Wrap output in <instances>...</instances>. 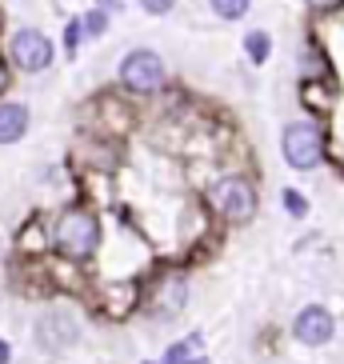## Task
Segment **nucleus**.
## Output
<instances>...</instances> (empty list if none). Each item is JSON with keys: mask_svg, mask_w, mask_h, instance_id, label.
Returning a JSON list of instances; mask_svg holds the SVG:
<instances>
[{"mask_svg": "<svg viewBox=\"0 0 344 364\" xmlns=\"http://www.w3.org/2000/svg\"><path fill=\"white\" fill-rule=\"evenodd\" d=\"M56 245L65 248L68 257L85 260V257H92L97 245H100V225L85 213V208H72V213H65L60 225H56Z\"/></svg>", "mask_w": 344, "mask_h": 364, "instance_id": "nucleus-1", "label": "nucleus"}, {"mask_svg": "<svg viewBox=\"0 0 344 364\" xmlns=\"http://www.w3.org/2000/svg\"><path fill=\"white\" fill-rule=\"evenodd\" d=\"M280 144H284V161H289L292 168H316V164L324 161V136H321L316 124H304V120L289 124Z\"/></svg>", "mask_w": 344, "mask_h": 364, "instance_id": "nucleus-2", "label": "nucleus"}, {"mask_svg": "<svg viewBox=\"0 0 344 364\" xmlns=\"http://www.w3.org/2000/svg\"><path fill=\"white\" fill-rule=\"evenodd\" d=\"M120 85L129 92H156L164 85V60L152 48H136L120 65Z\"/></svg>", "mask_w": 344, "mask_h": 364, "instance_id": "nucleus-3", "label": "nucleus"}, {"mask_svg": "<svg viewBox=\"0 0 344 364\" xmlns=\"http://www.w3.org/2000/svg\"><path fill=\"white\" fill-rule=\"evenodd\" d=\"M9 56L12 65L24 68V73H44V68L53 65V41L44 33H36V28H21V33H12L9 41Z\"/></svg>", "mask_w": 344, "mask_h": 364, "instance_id": "nucleus-4", "label": "nucleus"}, {"mask_svg": "<svg viewBox=\"0 0 344 364\" xmlns=\"http://www.w3.org/2000/svg\"><path fill=\"white\" fill-rule=\"evenodd\" d=\"M213 200H216V208H220V216H225V220H237V225H244L248 216L257 213V193H252V184L240 181V176H228V181L216 184Z\"/></svg>", "mask_w": 344, "mask_h": 364, "instance_id": "nucleus-5", "label": "nucleus"}, {"mask_svg": "<svg viewBox=\"0 0 344 364\" xmlns=\"http://www.w3.org/2000/svg\"><path fill=\"white\" fill-rule=\"evenodd\" d=\"M292 336L301 344H312V348H321V344H328L336 336V321L333 312L321 309V304H308V309L296 312V321H292Z\"/></svg>", "mask_w": 344, "mask_h": 364, "instance_id": "nucleus-6", "label": "nucleus"}, {"mask_svg": "<svg viewBox=\"0 0 344 364\" xmlns=\"http://www.w3.org/2000/svg\"><path fill=\"white\" fill-rule=\"evenodd\" d=\"M28 132V108L24 105H0V144H12Z\"/></svg>", "mask_w": 344, "mask_h": 364, "instance_id": "nucleus-7", "label": "nucleus"}, {"mask_svg": "<svg viewBox=\"0 0 344 364\" xmlns=\"http://www.w3.org/2000/svg\"><path fill=\"white\" fill-rule=\"evenodd\" d=\"M200 332H188L181 344H172L168 348V364H205V356H200Z\"/></svg>", "mask_w": 344, "mask_h": 364, "instance_id": "nucleus-8", "label": "nucleus"}, {"mask_svg": "<svg viewBox=\"0 0 344 364\" xmlns=\"http://www.w3.org/2000/svg\"><path fill=\"white\" fill-rule=\"evenodd\" d=\"M244 53H248V60H252V65H264V60H269V53H272V36L269 33H248L244 36Z\"/></svg>", "mask_w": 344, "mask_h": 364, "instance_id": "nucleus-9", "label": "nucleus"}, {"mask_svg": "<svg viewBox=\"0 0 344 364\" xmlns=\"http://www.w3.org/2000/svg\"><path fill=\"white\" fill-rule=\"evenodd\" d=\"M248 4H252V0H208V9H213L220 21H240L248 12Z\"/></svg>", "mask_w": 344, "mask_h": 364, "instance_id": "nucleus-10", "label": "nucleus"}, {"mask_svg": "<svg viewBox=\"0 0 344 364\" xmlns=\"http://www.w3.org/2000/svg\"><path fill=\"white\" fill-rule=\"evenodd\" d=\"M80 28H85L88 36H100L108 28V12H88L85 21H80Z\"/></svg>", "mask_w": 344, "mask_h": 364, "instance_id": "nucleus-11", "label": "nucleus"}, {"mask_svg": "<svg viewBox=\"0 0 344 364\" xmlns=\"http://www.w3.org/2000/svg\"><path fill=\"white\" fill-rule=\"evenodd\" d=\"M284 204H289V213H292V216H304V213H308V200H304L296 188H284Z\"/></svg>", "mask_w": 344, "mask_h": 364, "instance_id": "nucleus-12", "label": "nucleus"}, {"mask_svg": "<svg viewBox=\"0 0 344 364\" xmlns=\"http://www.w3.org/2000/svg\"><path fill=\"white\" fill-rule=\"evenodd\" d=\"M80 41H85V28H80V21H68L65 44H68V53H72V56H76V48H80Z\"/></svg>", "mask_w": 344, "mask_h": 364, "instance_id": "nucleus-13", "label": "nucleus"}, {"mask_svg": "<svg viewBox=\"0 0 344 364\" xmlns=\"http://www.w3.org/2000/svg\"><path fill=\"white\" fill-rule=\"evenodd\" d=\"M172 4H176V0H140V9L152 12V16H164V12H172Z\"/></svg>", "mask_w": 344, "mask_h": 364, "instance_id": "nucleus-14", "label": "nucleus"}, {"mask_svg": "<svg viewBox=\"0 0 344 364\" xmlns=\"http://www.w3.org/2000/svg\"><path fill=\"white\" fill-rule=\"evenodd\" d=\"M340 0H308V9H316V12H328V9H336Z\"/></svg>", "mask_w": 344, "mask_h": 364, "instance_id": "nucleus-15", "label": "nucleus"}, {"mask_svg": "<svg viewBox=\"0 0 344 364\" xmlns=\"http://www.w3.org/2000/svg\"><path fill=\"white\" fill-rule=\"evenodd\" d=\"M0 364H9V348L4 344H0Z\"/></svg>", "mask_w": 344, "mask_h": 364, "instance_id": "nucleus-16", "label": "nucleus"}]
</instances>
